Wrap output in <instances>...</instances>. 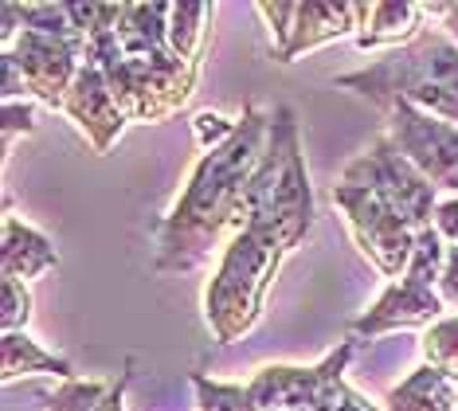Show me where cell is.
Masks as SVG:
<instances>
[{
	"instance_id": "6da1fadb",
	"label": "cell",
	"mask_w": 458,
	"mask_h": 411,
	"mask_svg": "<svg viewBox=\"0 0 458 411\" xmlns=\"http://www.w3.org/2000/svg\"><path fill=\"white\" fill-rule=\"evenodd\" d=\"M314 231V188L298 137V114L275 110L267 157L251 181L247 219L220 255L204 290V321L220 345H235L259 325L283 262Z\"/></svg>"
},
{
	"instance_id": "7a4b0ae2",
	"label": "cell",
	"mask_w": 458,
	"mask_h": 411,
	"mask_svg": "<svg viewBox=\"0 0 458 411\" xmlns=\"http://www.w3.org/2000/svg\"><path fill=\"white\" fill-rule=\"evenodd\" d=\"M82 63L106 75L126 122L157 125L189 107L204 56L173 44V4H71Z\"/></svg>"
},
{
	"instance_id": "3957f363",
	"label": "cell",
	"mask_w": 458,
	"mask_h": 411,
	"mask_svg": "<svg viewBox=\"0 0 458 411\" xmlns=\"http://www.w3.org/2000/svg\"><path fill=\"white\" fill-rule=\"evenodd\" d=\"M270 130L275 114L251 102L239 114L232 141L200 153L176 204L153 224V270L189 274L200 270L216 251H227L247 219L251 181L267 157Z\"/></svg>"
},
{
	"instance_id": "277c9868",
	"label": "cell",
	"mask_w": 458,
	"mask_h": 411,
	"mask_svg": "<svg viewBox=\"0 0 458 411\" xmlns=\"http://www.w3.org/2000/svg\"><path fill=\"white\" fill-rule=\"evenodd\" d=\"M333 208H341L360 255L384 278H400L415 255V244L435 224L439 188L380 133L360 157H352L333 184Z\"/></svg>"
},
{
	"instance_id": "5b68a950",
	"label": "cell",
	"mask_w": 458,
	"mask_h": 411,
	"mask_svg": "<svg viewBox=\"0 0 458 411\" xmlns=\"http://www.w3.org/2000/svg\"><path fill=\"white\" fill-rule=\"evenodd\" d=\"M333 87L369 98L377 110L411 102L443 122L458 125V44L443 28L427 24L411 44L384 51L377 63L333 79Z\"/></svg>"
},
{
	"instance_id": "8992f818",
	"label": "cell",
	"mask_w": 458,
	"mask_h": 411,
	"mask_svg": "<svg viewBox=\"0 0 458 411\" xmlns=\"http://www.w3.org/2000/svg\"><path fill=\"white\" fill-rule=\"evenodd\" d=\"M360 341L345 337L318 364H267L243 384L247 411H384L357 388H349L345 372Z\"/></svg>"
},
{
	"instance_id": "52a82bcc",
	"label": "cell",
	"mask_w": 458,
	"mask_h": 411,
	"mask_svg": "<svg viewBox=\"0 0 458 411\" xmlns=\"http://www.w3.org/2000/svg\"><path fill=\"white\" fill-rule=\"evenodd\" d=\"M446 244L435 227H427L415 244V255L408 262V270L395 282H388V290L380 294L357 321L349 325V337H384V333H400V330H431L439 318H446V302L439 298V274H443Z\"/></svg>"
},
{
	"instance_id": "ba28073f",
	"label": "cell",
	"mask_w": 458,
	"mask_h": 411,
	"mask_svg": "<svg viewBox=\"0 0 458 411\" xmlns=\"http://www.w3.org/2000/svg\"><path fill=\"white\" fill-rule=\"evenodd\" d=\"M369 0H341V4H286V0H263L255 4V13L267 20V31H270V56L278 63H294L298 56L306 51H318L333 44V39H345L364 28L369 20Z\"/></svg>"
},
{
	"instance_id": "9c48e42d",
	"label": "cell",
	"mask_w": 458,
	"mask_h": 411,
	"mask_svg": "<svg viewBox=\"0 0 458 411\" xmlns=\"http://www.w3.org/2000/svg\"><path fill=\"white\" fill-rule=\"evenodd\" d=\"M4 63H13L24 79V94L44 102L47 110H64L71 82L82 71V39L75 36H47V31L24 28L4 47Z\"/></svg>"
},
{
	"instance_id": "30bf717a",
	"label": "cell",
	"mask_w": 458,
	"mask_h": 411,
	"mask_svg": "<svg viewBox=\"0 0 458 411\" xmlns=\"http://www.w3.org/2000/svg\"><path fill=\"white\" fill-rule=\"evenodd\" d=\"M384 133L395 141L408 161L431 181L435 188H454L458 193V125L427 114L411 102H392L384 107Z\"/></svg>"
},
{
	"instance_id": "8fae6325",
	"label": "cell",
	"mask_w": 458,
	"mask_h": 411,
	"mask_svg": "<svg viewBox=\"0 0 458 411\" xmlns=\"http://www.w3.org/2000/svg\"><path fill=\"white\" fill-rule=\"evenodd\" d=\"M64 114L75 122V130L87 137L95 153H110V145L126 130V114H122L118 98H114L106 75L98 67H90V63H82L79 79L71 82Z\"/></svg>"
},
{
	"instance_id": "7c38bea8",
	"label": "cell",
	"mask_w": 458,
	"mask_h": 411,
	"mask_svg": "<svg viewBox=\"0 0 458 411\" xmlns=\"http://www.w3.org/2000/svg\"><path fill=\"white\" fill-rule=\"evenodd\" d=\"M55 267H59V251L44 231H36L32 224H24L13 212H4V251H0L4 278L32 282V278H44Z\"/></svg>"
},
{
	"instance_id": "4fadbf2b",
	"label": "cell",
	"mask_w": 458,
	"mask_h": 411,
	"mask_svg": "<svg viewBox=\"0 0 458 411\" xmlns=\"http://www.w3.org/2000/svg\"><path fill=\"white\" fill-rule=\"evenodd\" d=\"M423 20H431V8L427 4H400V0H380V4L369 8V20L357 31L360 51H395L403 44H411L415 36L427 28Z\"/></svg>"
},
{
	"instance_id": "5bb4252c",
	"label": "cell",
	"mask_w": 458,
	"mask_h": 411,
	"mask_svg": "<svg viewBox=\"0 0 458 411\" xmlns=\"http://www.w3.org/2000/svg\"><path fill=\"white\" fill-rule=\"evenodd\" d=\"M384 411H458V384L420 364L384 396Z\"/></svg>"
},
{
	"instance_id": "9a60e30c",
	"label": "cell",
	"mask_w": 458,
	"mask_h": 411,
	"mask_svg": "<svg viewBox=\"0 0 458 411\" xmlns=\"http://www.w3.org/2000/svg\"><path fill=\"white\" fill-rule=\"evenodd\" d=\"M130 372L133 361H126L118 376L110 381H64L51 392L47 411H126V388H130Z\"/></svg>"
},
{
	"instance_id": "2e32d148",
	"label": "cell",
	"mask_w": 458,
	"mask_h": 411,
	"mask_svg": "<svg viewBox=\"0 0 458 411\" xmlns=\"http://www.w3.org/2000/svg\"><path fill=\"white\" fill-rule=\"evenodd\" d=\"M0 368H4V384L20 381V376H55L59 384L64 381H75V368H71L67 356H55L47 353L39 341H32L24 333H4V341H0Z\"/></svg>"
},
{
	"instance_id": "e0dca14e",
	"label": "cell",
	"mask_w": 458,
	"mask_h": 411,
	"mask_svg": "<svg viewBox=\"0 0 458 411\" xmlns=\"http://www.w3.org/2000/svg\"><path fill=\"white\" fill-rule=\"evenodd\" d=\"M423 364L458 384V313H446L420 337Z\"/></svg>"
},
{
	"instance_id": "ac0fdd59",
	"label": "cell",
	"mask_w": 458,
	"mask_h": 411,
	"mask_svg": "<svg viewBox=\"0 0 458 411\" xmlns=\"http://www.w3.org/2000/svg\"><path fill=\"white\" fill-rule=\"evenodd\" d=\"M0 330L4 333H24L28 321H32V294H28V282L4 278L0 282Z\"/></svg>"
},
{
	"instance_id": "d6986e66",
	"label": "cell",
	"mask_w": 458,
	"mask_h": 411,
	"mask_svg": "<svg viewBox=\"0 0 458 411\" xmlns=\"http://www.w3.org/2000/svg\"><path fill=\"white\" fill-rule=\"evenodd\" d=\"M239 130V118H224V114H216V110H204V114H196L192 118V137H196V145L208 153V150H220L224 141H232V133Z\"/></svg>"
},
{
	"instance_id": "ffe728a7",
	"label": "cell",
	"mask_w": 458,
	"mask_h": 411,
	"mask_svg": "<svg viewBox=\"0 0 458 411\" xmlns=\"http://www.w3.org/2000/svg\"><path fill=\"white\" fill-rule=\"evenodd\" d=\"M36 130V107L32 102H4V157L13 153V141L20 133H32Z\"/></svg>"
},
{
	"instance_id": "44dd1931",
	"label": "cell",
	"mask_w": 458,
	"mask_h": 411,
	"mask_svg": "<svg viewBox=\"0 0 458 411\" xmlns=\"http://www.w3.org/2000/svg\"><path fill=\"white\" fill-rule=\"evenodd\" d=\"M435 231L443 235L446 247H458V196L451 200H439V208H435Z\"/></svg>"
},
{
	"instance_id": "7402d4cb",
	"label": "cell",
	"mask_w": 458,
	"mask_h": 411,
	"mask_svg": "<svg viewBox=\"0 0 458 411\" xmlns=\"http://www.w3.org/2000/svg\"><path fill=\"white\" fill-rule=\"evenodd\" d=\"M439 298L458 310V247H446L443 274H439Z\"/></svg>"
},
{
	"instance_id": "603a6c76",
	"label": "cell",
	"mask_w": 458,
	"mask_h": 411,
	"mask_svg": "<svg viewBox=\"0 0 458 411\" xmlns=\"http://www.w3.org/2000/svg\"><path fill=\"white\" fill-rule=\"evenodd\" d=\"M431 8V16L443 20V31L458 44V4H427Z\"/></svg>"
}]
</instances>
